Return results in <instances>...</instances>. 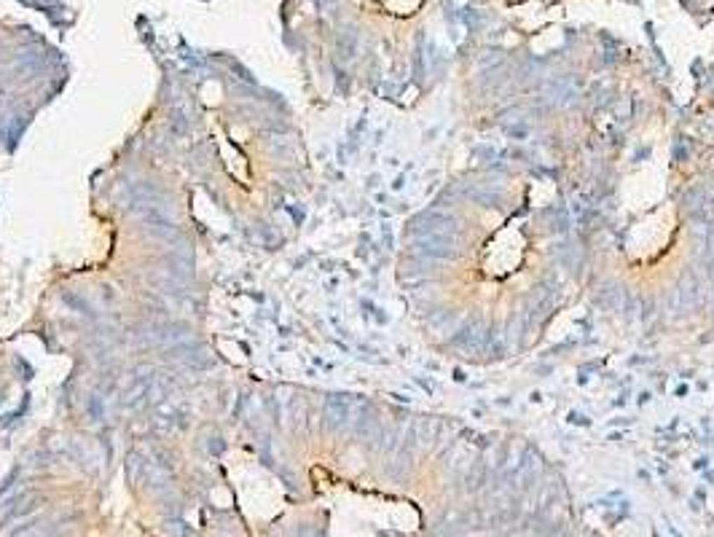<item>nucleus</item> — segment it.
I'll use <instances>...</instances> for the list:
<instances>
[{"instance_id": "nucleus-2", "label": "nucleus", "mask_w": 714, "mask_h": 537, "mask_svg": "<svg viewBox=\"0 0 714 537\" xmlns=\"http://www.w3.org/2000/svg\"><path fill=\"white\" fill-rule=\"evenodd\" d=\"M454 344L459 347V350H465V352L475 354L478 350H481V347H484V333H481V328L472 322V325H468L465 331H459V333H456Z\"/></svg>"}, {"instance_id": "nucleus-3", "label": "nucleus", "mask_w": 714, "mask_h": 537, "mask_svg": "<svg viewBox=\"0 0 714 537\" xmlns=\"http://www.w3.org/2000/svg\"><path fill=\"white\" fill-rule=\"evenodd\" d=\"M680 301H682L685 309H690L696 301H699V282L693 274L682 277V285H680Z\"/></svg>"}, {"instance_id": "nucleus-1", "label": "nucleus", "mask_w": 714, "mask_h": 537, "mask_svg": "<svg viewBox=\"0 0 714 537\" xmlns=\"http://www.w3.org/2000/svg\"><path fill=\"white\" fill-rule=\"evenodd\" d=\"M416 247L425 253V256H432V258H454L456 250H454V239L451 237H446V234H427L422 237Z\"/></svg>"}]
</instances>
